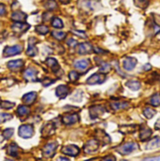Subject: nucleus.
I'll return each mask as SVG.
<instances>
[{
	"label": "nucleus",
	"mask_w": 160,
	"mask_h": 161,
	"mask_svg": "<svg viewBox=\"0 0 160 161\" xmlns=\"http://www.w3.org/2000/svg\"><path fill=\"white\" fill-rule=\"evenodd\" d=\"M34 134V128L31 125H24L19 128V135L24 139L31 138Z\"/></svg>",
	"instance_id": "f257e3e1"
},
{
	"label": "nucleus",
	"mask_w": 160,
	"mask_h": 161,
	"mask_svg": "<svg viewBox=\"0 0 160 161\" xmlns=\"http://www.w3.org/2000/svg\"><path fill=\"white\" fill-rule=\"evenodd\" d=\"M138 148V144L135 142H127L124 143V145H122L117 149V151L122 154V155H128L130 153H132L134 150H136Z\"/></svg>",
	"instance_id": "f03ea898"
},
{
	"label": "nucleus",
	"mask_w": 160,
	"mask_h": 161,
	"mask_svg": "<svg viewBox=\"0 0 160 161\" xmlns=\"http://www.w3.org/2000/svg\"><path fill=\"white\" fill-rule=\"evenodd\" d=\"M23 50V47L21 45H14V46H9L6 47L4 50V54L7 56H11V55H16L19 54Z\"/></svg>",
	"instance_id": "7ed1b4c3"
},
{
	"label": "nucleus",
	"mask_w": 160,
	"mask_h": 161,
	"mask_svg": "<svg viewBox=\"0 0 160 161\" xmlns=\"http://www.w3.org/2000/svg\"><path fill=\"white\" fill-rule=\"evenodd\" d=\"M56 142H49L47 143L45 146H44V149H43V156L47 157V158H51L53 156L55 150H56Z\"/></svg>",
	"instance_id": "20e7f679"
},
{
	"label": "nucleus",
	"mask_w": 160,
	"mask_h": 161,
	"mask_svg": "<svg viewBox=\"0 0 160 161\" xmlns=\"http://www.w3.org/2000/svg\"><path fill=\"white\" fill-rule=\"evenodd\" d=\"M137 65V59L134 57H126L123 60V67L125 70H132Z\"/></svg>",
	"instance_id": "39448f33"
},
{
	"label": "nucleus",
	"mask_w": 160,
	"mask_h": 161,
	"mask_svg": "<svg viewBox=\"0 0 160 161\" xmlns=\"http://www.w3.org/2000/svg\"><path fill=\"white\" fill-rule=\"evenodd\" d=\"M79 152H80V149L74 145L66 146L62 149V153H64L65 155H68V156H71V157L77 156L79 154Z\"/></svg>",
	"instance_id": "423d86ee"
},
{
	"label": "nucleus",
	"mask_w": 160,
	"mask_h": 161,
	"mask_svg": "<svg viewBox=\"0 0 160 161\" xmlns=\"http://www.w3.org/2000/svg\"><path fill=\"white\" fill-rule=\"evenodd\" d=\"M24 77L26 80L35 81L37 80V70L32 68H29L24 72Z\"/></svg>",
	"instance_id": "0eeeda50"
},
{
	"label": "nucleus",
	"mask_w": 160,
	"mask_h": 161,
	"mask_svg": "<svg viewBox=\"0 0 160 161\" xmlns=\"http://www.w3.org/2000/svg\"><path fill=\"white\" fill-rule=\"evenodd\" d=\"M30 26L26 24H24V22H16L13 25H12V29L15 32L18 33H23L25 31H26Z\"/></svg>",
	"instance_id": "6e6552de"
},
{
	"label": "nucleus",
	"mask_w": 160,
	"mask_h": 161,
	"mask_svg": "<svg viewBox=\"0 0 160 161\" xmlns=\"http://www.w3.org/2000/svg\"><path fill=\"white\" fill-rule=\"evenodd\" d=\"M79 121V115L78 114H69V115H66L63 117L62 122L65 124V125H73L75 124L76 122Z\"/></svg>",
	"instance_id": "1a4fd4ad"
},
{
	"label": "nucleus",
	"mask_w": 160,
	"mask_h": 161,
	"mask_svg": "<svg viewBox=\"0 0 160 161\" xmlns=\"http://www.w3.org/2000/svg\"><path fill=\"white\" fill-rule=\"evenodd\" d=\"M35 42L36 39L35 38H30L29 39V43H28V50H27V54L30 56H35L38 53L36 47H35Z\"/></svg>",
	"instance_id": "9d476101"
},
{
	"label": "nucleus",
	"mask_w": 160,
	"mask_h": 161,
	"mask_svg": "<svg viewBox=\"0 0 160 161\" xmlns=\"http://www.w3.org/2000/svg\"><path fill=\"white\" fill-rule=\"evenodd\" d=\"M93 50V47L90 43H81L78 46V53L80 54H85L91 53Z\"/></svg>",
	"instance_id": "9b49d317"
},
{
	"label": "nucleus",
	"mask_w": 160,
	"mask_h": 161,
	"mask_svg": "<svg viewBox=\"0 0 160 161\" xmlns=\"http://www.w3.org/2000/svg\"><path fill=\"white\" fill-rule=\"evenodd\" d=\"M90 66V62L89 60H85V59H82V60H79V61H76L75 64H74V67L78 69V70H85L88 69V67Z\"/></svg>",
	"instance_id": "f8f14e48"
},
{
	"label": "nucleus",
	"mask_w": 160,
	"mask_h": 161,
	"mask_svg": "<svg viewBox=\"0 0 160 161\" xmlns=\"http://www.w3.org/2000/svg\"><path fill=\"white\" fill-rule=\"evenodd\" d=\"M98 148L97 143L96 141H90L86 143V145L84 146V151L86 153H93L95 151H97Z\"/></svg>",
	"instance_id": "ddd939ff"
},
{
	"label": "nucleus",
	"mask_w": 160,
	"mask_h": 161,
	"mask_svg": "<svg viewBox=\"0 0 160 161\" xmlns=\"http://www.w3.org/2000/svg\"><path fill=\"white\" fill-rule=\"evenodd\" d=\"M37 97V93L35 92H30V93H27L25 94L24 97H23V100L25 104H32L35 99Z\"/></svg>",
	"instance_id": "4468645a"
},
{
	"label": "nucleus",
	"mask_w": 160,
	"mask_h": 161,
	"mask_svg": "<svg viewBox=\"0 0 160 161\" xmlns=\"http://www.w3.org/2000/svg\"><path fill=\"white\" fill-rule=\"evenodd\" d=\"M90 113H91L92 118H96L97 116H100L104 113V109L102 106H94L93 108H91Z\"/></svg>",
	"instance_id": "2eb2a0df"
},
{
	"label": "nucleus",
	"mask_w": 160,
	"mask_h": 161,
	"mask_svg": "<svg viewBox=\"0 0 160 161\" xmlns=\"http://www.w3.org/2000/svg\"><path fill=\"white\" fill-rule=\"evenodd\" d=\"M69 94V88L65 85H60L56 88V96L60 98H64Z\"/></svg>",
	"instance_id": "dca6fc26"
},
{
	"label": "nucleus",
	"mask_w": 160,
	"mask_h": 161,
	"mask_svg": "<svg viewBox=\"0 0 160 161\" xmlns=\"http://www.w3.org/2000/svg\"><path fill=\"white\" fill-rule=\"evenodd\" d=\"M104 79V77L102 76V74H98V73H97V74H94L93 76H91L88 80H87V83H89V84H97V83H100V82H102Z\"/></svg>",
	"instance_id": "f3484780"
},
{
	"label": "nucleus",
	"mask_w": 160,
	"mask_h": 161,
	"mask_svg": "<svg viewBox=\"0 0 160 161\" xmlns=\"http://www.w3.org/2000/svg\"><path fill=\"white\" fill-rule=\"evenodd\" d=\"M11 18L15 22H25V20L26 19V14L22 11H16L12 13Z\"/></svg>",
	"instance_id": "a211bd4d"
},
{
	"label": "nucleus",
	"mask_w": 160,
	"mask_h": 161,
	"mask_svg": "<svg viewBox=\"0 0 160 161\" xmlns=\"http://www.w3.org/2000/svg\"><path fill=\"white\" fill-rule=\"evenodd\" d=\"M160 147V138L159 137H155L154 139H152L146 145L147 149H156Z\"/></svg>",
	"instance_id": "6ab92c4d"
},
{
	"label": "nucleus",
	"mask_w": 160,
	"mask_h": 161,
	"mask_svg": "<svg viewBox=\"0 0 160 161\" xmlns=\"http://www.w3.org/2000/svg\"><path fill=\"white\" fill-rule=\"evenodd\" d=\"M111 106L114 111H118V110H123V109L126 108L128 106V104L126 102H118V101H116V102H112Z\"/></svg>",
	"instance_id": "aec40b11"
},
{
	"label": "nucleus",
	"mask_w": 160,
	"mask_h": 161,
	"mask_svg": "<svg viewBox=\"0 0 160 161\" xmlns=\"http://www.w3.org/2000/svg\"><path fill=\"white\" fill-rule=\"evenodd\" d=\"M23 66V61L22 60H14V61H10L8 63V67L11 69H20Z\"/></svg>",
	"instance_id": "412c9836"
},
{
	"label": "nucleus",
	"mask_w": 160,
	"mask_h": 161,
	"mask_svg": "<svg viewBox=\"0 0 160 161\" xmlns=\"http://www.w3.org/2000/svg\"><path fill=\"white\" fill-rule=\"evenodd\" d=\"M46 64H47L49 67H51L52 70H55L56 69L59 68L58 63H57V61H56L54 58H48V59L46 60Z\"/></svg>",
	"instance_id": "4be33fe9"
},
{
	"label": "nucleus",
	"mask_w": 160,
	"mask_h": 161,
	"mask_svg": "<svg viewBox=\"0 0 160 161\" xmlns=\"http://www.w3.org/2000/svg\"><path fill=\"white\" fill-rule=\"evenodd\" d=\"M29 112L30 111H29V108L28 107H26V106H20L18 108V110H17V114L19 116H25V115L28 114Z\"/></svg>",
	"instance_id": "5701e85b"
},
{
	"label": "nucleus",
	"mask_w": 160,
	"mask_h": 161,
	"mask_svg": "<svg viewBox=\"0 0 160 161\" xmlns=\"http://www.w3.org/2000/svg\"><path fill=\"white\" fill-rule=\"evenodd\" d=\"M8 154L9 155V156H17V154H18V146L16 145V144H10L8 147Z\"/></svg>",
	"instance_id": "b1692460"
},
{
	"label": "nucleus",
	"mask_w": 160,
	"mask_h": 161,
	"mask_svg": "<svg viewBox=\"0 0 160 161\" xmlns=\"http://www.w3.org/2000/svg\"><path fill=\"white\" fill-rule=\"evenodd\" d=\"M151 130L149 129V128H143V129H141V139L142 140V141H144V140H146V139H148L150 136H151Z\"/></svg>",
	"instance_id": "393cba45"
},
{
	"label": "nucleus",
	"mask_w": 160,
	"mask_h": 161,
	"mask_svg": "<svg viewBox=\"0 0 160 161\" xmlns=\"http://www.w3.org/2000/svg\"><path fill=\"white\" fill-rule=\"evenodd\" d=\"M150 104H151V105H153V106H155V107H157V106H159L160 105V95H158V94H156V95H154V96L151 97V99H150Z\"/></svg>",
	"instance_id": "a878e982"
},
{
	"label": "nucleus",
	"mask_w": 160,
	"mask_h": 161,
	"mask_svg": "<svg viewBox=\"0 0 160 161\" xmlns=\"http://www.w3.org/2000/svg\"><path fill=\"white\" fill-rule=\"evenodd\" d=\"M127 86L132 90H139L141 87V83L138 80H130L127 82Z\"/></svg>",
	"instance_id": "bb28decb"
},
{
	"label": "nucleus",
	"mask_w": 160,
	"mask_h": 161,
	"mask_svg": "<svg viewBox=\"0 0 160 161\" xmlns=\"http://www.w3.org/2000/svg\"><path fill=\"white\" fill-rule=\"evenodd\" d=\"M44 6H45V8H46L47 9H50V10H52V9H54V8L57 7L56 3H55L53 0H48L47 2H45Z\"/></svg>",
	"instance_id": "cd10ccee"
},
{
	"label": "nucleus",
	"mask_w": 160,
	"mask_h": 161,
	"mask_svg": "<svg viewBox=\"0 0 160 161\" xmlns=\"http://www.w3.org/2000/svg\"><path fill=\"white\" fill-rule=\"evenodd\" d=\"M143 114H144V115H145L147 118H152V117L156 114V111L153 110V109H151V108H145Z\"/></svg>",
	"instance_id": "c85d7f7f"
},
{
	"label": "nucleus",
	"mask_w": 160,
	"mask_h": 161,
	"mask_svg": "<svg viewBox=\"0 0 160 161\" xmlns=\"http://www.w3.org/2000/svg\"><path fill=\"white\" fill-rule=\"evenodd\" d=\"M52 25L55 28H62L63 27V23L59 18H54L52 22Z\"/></svg>",
	"instance_id": "c756f323"
},
{
	"label": "nucleus",
	"mask_w": 160,
	"mask_h": 161,
	"mask_svg": "<svg viewBox=\"0 0 160 161\" xmlns=\"http://www.w3.org/2000/svg\"><path fill=\"white\" fill-rule=\"evenodd\" d=\"M110 69H111L110 64L103 62L102 65H101V67H100V69H99V72H101V73H107L108 71H110Z\"/></svg>",
	"instance_id": "7c9ffc66"
},
{
	"label": "nucleus",
	"mask_w": 160,
	"mask_h": 161,
	"mask_svg": "<svg viewBox=\"0 0 160 161\" xmlns=\"http://www.w3.org/2000/svg\"><path fill=\"white\" fill-rule=\"evenodd\" d=\"M36 31L40 34V35H45V34H47L48 32H49V29H48V27L47 26H45V25H39L37 28H36Z\"/></svg>",
	"instance_id": "2f4dec72"
},
{
	"label": "nucleus",
	"mask_w": 160,
	"mask_h": 161,
	"mask_svg": "<svg viewBox=\"0 0 160 161\" xmlns=\"http://www.w3.org/2000/svg\"><path fill=\"white\" fill-rule=\"evenodd\" d=\"M52 36L56 39V40H63L65 37H66V35H65V33H63V32H58V31H54V32H52Z\"/></svg>",
	"instance_id": "473e14b6"
},
{
	"label": "nucleus",
	"mask_w": 160,
	"mask_h": 161,
	"mask_svg": "<svg viewBox=\"0 0 160 161\" xmlns=\"http://www.w3.org/2000/svg\"><path fill=\"white\" fill-rule=\"evenodd\" d=\"M13 132H14V130L12 128H8V129H6L4 131V137L6 139H8V138H10L13 135Z\"/></svg>",
	"instance_id": "72a5a7b5"
},
{
	"label": "nucleus",
	"mask_w": 160,
	"mask_h": 161,
	"mask_svg": "<svg viewBox=\"0 0 160 161\" xmlns=\"http://www.w3.org/2000/svg\"><path fill=\"white\" fill-rule=\"evenodd\" d=\"M9 119H11V115H10V114H0V122H4V121L9 120Z\"/></svg>",
	"instance_id": "f704fd0d"
},
{
	"label": "nucleus",
	"mask_w": 160,
	"mask_h": 161,
	"mask_svg": "<svg viewBox=\"0 0 160 161\" xmlns=\"http://www.w3.org/2000/svg\"><path fill=\"white\" fill-rule=\"evenodd\" d=\"M0 106L2 108H5V109H10V108H12L14 106V104L10 103V102H8V101H4V102H2V104Z\"/></svg>",
	"instance_id": "c9c22d12"
},
{
	"label": "nucleus",
	"mask_w": 160,
	"mask_h": 161,
	"mask_svg": "<svg viewBox=\"0 0 160 161\" xmlns=\"http://www.w3.org/2000/svg\"><path fill=\"white\" fill-rule=\"evenodd\" d=\"M78 78H79V74H78L77 72H75V71H71V72L69 73V79L72 80V81L77 80H78Z\"/></svg>",
	"instance_id": "e433bc0d"
},
{
	"label": "nucleus",
	"mask_w": 160,
	"mask_h": 161,
	"mask_svg": "<svg viewBox=\"0 0 160 161\" xmlns=\"http://www.w3.org/2000/svg\"><path fill=\"white\" fill-rule=\"evenodd\" d=\"M5 12H6V8H5V7H4V5L0 4V16H1V15H4Z\"/></svg>",
	"instance_id": "4c0bfd02"
},
{
	"label": "nucleus",
	"mask_w": 160,
	"mask_h": 161,
	"mask_svg": "<svg viewBox=\"0 0 160 161\" xmlns=\"http://www.w3.org/2000/svg\"><path fill=\"white\" fill-rule=\"evenodd\" d=\"M68 44L70 45V46H75V45L77 44V42H76V40H72V39H69V41H68Z\"/></svg>",
	"instance_id": "58836bf2"
},
{
	"label": "nucleus",
	"mask_w": 160,
	"mask_h": 161,
	"mask_svg": "<svg viewBox=\"0 0 160 161\" xmlns=\"http://www.w3.org/2000/svg\"><path fill=\"white\" fill-rule=\"evenodd\" d=\"M158 122H159V123H160V120H158ZM156 126H157V128H159V129H160V125H159V124H158V123H157V125H156Z\"/></svg>",
	"instance_id": "ea45409f"
},
{
	"label": "nucleus",
	"mask_w": 160,
	"mask_h": 161,
	"mask_svg": "<svg viewBox=\"0 0 160 161\" xmlns=\"http://www.w3.org/2000/svg\"><path fill=\"white\" fill-rule=\"evenodd\" d=\"M140 2H145V0H139Z\"/></svg>",
	"instance_id": "a19ab883"
}]
</instances>
